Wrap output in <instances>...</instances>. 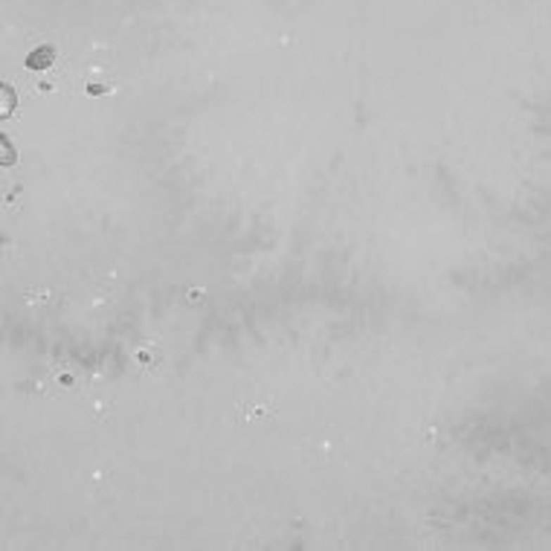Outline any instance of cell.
<instances>
[{
	"instance_id": "1",
	"label": "cell",
	"mask_w": 551,
	"mask_h": 551,
	"mask_svg": "<svg viewBox=\"0 0 551 551\" xmlns=\"http://www.w3.org/2000/svg\"><path fill=\"white\" fill-rule=\"evenodd\" d=\"M53 58H56V50H53V46H38L35 53L27 56V67H30V70H46V67L53 64Z\"/></svg>"
},
{
	"instance_id": "2",
	"label": "cell",
	"mask_w": 551,
	"mask_h": 551,
	"mask_svg": "<svg viewBox=\"0 0 551 551\" xmlns=\"http://www.w3.org/2000/svg\"><path fill=\"white\" fill-rule=\"evenodd\" d=\"M12 110V87H4V116H9Z\"/></svg>"
},
{
	"instance_id": "3",
	"label": "cell",
	"mask_w": 551,
	"mask_h": 551,
	"mask_svg": "<svg viewBox=\"0 0 551 551\" xmlns=\"http://www.w3.org/2000/svg\"><path fill=\"white\" fill-rule=\"evenodd\" d=\"M4 157H6L4 163L9 165V163H12V148H9V139H6V137H4Z\"/></svg>"
}]
</instances>
